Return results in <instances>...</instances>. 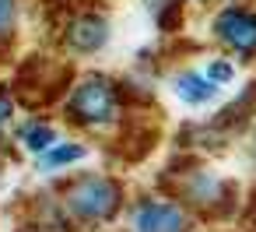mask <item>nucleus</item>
<instances>
[{"mask_svg":"<svg viewBox=\"0 0 256 232\" xmlns=\"http://www.w3.org/2000/svg\"><path fill=\"white\" fill-rule=\"evenodd\" d=\"M137 232H186V214L168 200H144L134 207Z\"/></svg>","mask_w":256,"mask_h":232,"instance_id":"7ed1b4c3","label":"nucleus"},{"mask_svg":"<svg viewBox=\"0 0 256 232\" xmlns=\"http://www.w3.org/2000/svg\"><path fill=\"white\" fill-rule=\"evenodd\" d=\"M221 193V183L214 179V176H207V172H200L193 183H190V197L193 200H214Z\"/></svg>","mask_w":256,"mask_h":232,"instance_id":"1a4fd4ad","label":"nucleus"},{"mask_svg":"<svg viewBox=\"0 0 256 232\" xmlns=\"http://www.w3.org/2000/svg\"><path fill=\"white\" fill-rule=\"evenodd\" d=\"M67 43L78 53H95V50H102L109 43V22L98 18V15H81L67 29Z\"/></svg>","mask_w":256,"mask_h":232,"instance_id":"39448f33","label":"nucleus"},{"mask_svg":"<svg viewBox=\"0 0 256 232\" xmlns=\"http://www.w3.org/2000/svg\"><path fill=\"white\" fill-rule=\"evenodd\" d=\"M18 22V0H0V39H8Z\"/></svg>","mask_w":256,"mask_h":232,"instance_id":"9d476101","label":"nucleus"},{"mask_svg":"<svg viewBox=\"0 0 256 232\" xmlns=\"http://www.w3.org/2000/svg\"><path fill=\"white\" fill-rule=\"evenodd\" d=\"M116 113H120V102H116V85L109 78L92 74V78L74 85V92H70V116L78 123H92V127L112 123Z\"/></svg>","mask_w":256,"mask_h":232,"instance_id":"f03ea898","label":"nucleus"},{"mask_svg":"<svg viewBox=\"0 0 256 232\" xmlns=\"http://www.w3.org/2000/svg\"><path fill=\"white\" fill-rule=\"evenodd\" d=\"M88 151H84V144H53L50 151H42L39 155V169L42 172H60V169H67V165H74V162H81Z\"/></svg>","mask_w":256,"mask_h":232,"instance_id":"0eeeda50","label":"nucleus"},{"mask_svg":"<svg viewBox=\"0 0 256 232\" xmlns=\"http://www.w3.org/2000/svg\"><path fill=\"white\" fill-rule=\"evenodd\" d=\"M165 4H168V0H148V8H151V11H154V8H165Z\"/></svg>","mask_w":256,"mask_h":232,"instance_id":"ddd939ff","label":"nucleus"},{"mask_svg":"<svg viewBox=\"0 0 256 232\" xmlns=\"http://www.w3.org/2000/svg\"><path fill=\"white\" fill-rule=\"evenodd\" d=\"M176 95H179L182 102H190V106H204V102H210V99L218 95V85H214L207 74L186 71V74L176 78Z\"/></svg>","mask_w":256,"mask_h":232,"instance_id":"423d86ee","label":"nucleus"},{"mask_svg":"<svg viewBox=\"0 0 256 232\" xmlns=\"http://www.w3.org/2000/svg\"><path fill=\"white\" fill-rule=\"evenodd\" d=\"M64 204H67L70 218H78V221H84V225L106 221V218L116 211V204H120V186H116L112 179H106V176H81V179H74V186L67 190Z\"/></svg>","mask_w":256,"mask_h":232,"instance_id":"f257e3e1","label":"nucleus"},{"mask_svg":"<svg viewBox=\"0 0 256 232\" xmlns=\"http://www.w3.org/2000/svg\"><path fill=\"white\" fill-rule=\"evenodd\" d=\"M214 29H218V36L232 50H238V53H252L256 50V15H249V11H224V15H218Z\"/></svg>","mask_w":256,"mask_h":232,"instance_id":"20e7f679","label":"nucleus"},{"mask_svg":"<svg viewBox=\"0 0 256 232\" xmlns=\"http://www.w3.org/2000/svg\"><path fill=\"white\" fill-rule=\"evenodd\" d=\"M207 78H210L214 85L232 81V64H221V60H218V64H210V67H207Z\"/></svg>","mask_w":256,"mask_h":232,"instance_id":"9b49d317","label":"nucleus"},{"mask_svg":"<svg viewBox=\"0 0 256 232\" xmlns=\"http://www.w3.org/2000/svg\"><path fill=\"white\" fill-rule=\"evenodd\" d=\"M18 141H22V148H28L32 155H42V151H50V148L56 144V130H53L50 123L28 120V123L18 130Z\"/></svg>","mask_w":256,"mask_h":232,"instance_id":"6e6552de","label":"nucleus"},{"mask_svg":"<svg viewBox=\"0 0 256 232\" xmlns=\"http://www.w3.org/2000/svg\"><path fill=\"white\" fill-rule=\"evenodd\" d=\"M11 113H14V106H11V99L8 95H0V130L8 127V120H11Z\"/></svg>","mask_w":256,"mask_h":232,"instance_id":"f8f14e48","label":"nucleus"}]
</instances>
